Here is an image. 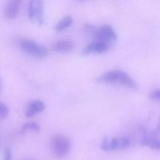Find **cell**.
<instances>
[{
    "mask_svg": "<svg viewBox=\"0 0 160 160\" xmlns=\"http://www.w3.org/2000/svg\"><path fill=\"white\" fill-rule=\"evenodd\" d=\"M143 133L144 135L140 140V145L149 147L155 150L159 151L160 150L159 131H152L146 132L144 131Z\"/></svg>",
    "mask_w": 160,
    "mask_h": 160,
    "instance_id": "52a82bcc",
    "label": "cell"
},
{
    "mask_svg": "<svg viewBox=\"0 0 160 160\" xmlns=\"http://www.w3.org/2000/svg\"><path fill=\"white\" fill-rule=\"evenodd\" d=\"M108 43L95 40L83 48L81 51V54L88 55L93 53L102 54L108 50Z\"/></svg>",
    "mask_w": 160,
    "mask_h": 160,
    "instance_id": "ba28073f",
    "label": "cell"
},
{
    "mask_svg": "<svg viewBox=\"0 0 160 160\" xmlns=\"http://www.w3.org/2000/svg\"><path fill=\"white\" fill-rule=\"evenodd\" d=\"M2 81L1 78L0 77V92H1L2 90Z\"/></svg>",
    "mask_w": 160,
    "mask_h": 160,
    "instance_id": "e0dca14e",
    "label": "cell"
},
{
    "mask_svg": "<svg viewBox=\"0 0 160 160\" xmlns=\"http://www.w3.org/2000/svg\"><path fill=\"white\" fill-rule=\"evenodd\" d=\"M160 98V92L159 89H154L149 95V98L151 100L159 101Z\"/></svg>",
    "mask_w": 160,
    "mask_h": 160,
    "instance_id": "9a60e30c",
    "label": "cell"
},
{
    "mask_svg": "<svg viewBox=\"0 0 160 160\" xmlns=\"http://www.w3.org/2000/svg\"><path fill=\"white\" fill-rule=\"evenodd\" d=\"M28 16L32 23L42 25L44 23V6L43 2L38 0L29 2Z\"/></svg>",
    "mask_w": 160,
    "mask_h": 160,
    "instance_id": "277c9868",
    "label": "cell"
},
{
    "mask_svg": "<svg viewBox=\"0 0 160 160\" xmlns=\"http://www.w3.org/2000/svg\"><path fill=\"white\" fill-rule=\"evenodd\" d=\"M0 146H1V145H0Z\"/></svg>",
    "mask_w": 160,
    "mask_h": 160,
    "instance_id": "ac0fdd59",
    "label": "cell"
},
{
    "mask_svg": "<svg viewBox=\"0 0 160 160\" xmlns=\"http://www.w3.org/2000/svg\"><path fill=\"white\" fill-rule=\"evenodd\" d=\"M71 146L69 138L63 135L58 134L53 138L51 143L52 152L58 159L65 157L70 151Z\"/></svg>",
    "mask_w": 160,
    "mask_h": 160,
    "instance_id": "3957f363",
    "label": "cell"
},
{
    "mask_svg": "<svg viewBox=\"0 0 160 160\" xmlns=\"http://www.w3.org/2000/svg\"><path fill=\"white\" fill-rule=\"evenodd\" d=\"M130 140L125 137L105 138L102 142L101 148L106 151L123 149L129 147Z\"/></svg>",
    "mask_w": 160,
    "mask_h": 160,
    "instance_id": "8992f818",
    "label": "cell"
},
{
    "mask_svg": "<svg viewBox=\"0 0 160 160\" xmlns=\"http://www.w3.org/2000/svg\"><path fill=\"white\" fill-rule=\"evenodd\" d=\"M20 46L24 52L34 57L43 58L48 54V49L46 47L32 40H23Z\"/></svg>",
    "mask_w": 160,
    "mask_h": 160,
    "instance_id": "5b68a950",
    "label": "cell"
},
{
    "mask_svg": "<svg viewBox=\"0 0 160 160\" xmlns=\"http://www.w3.org/2000/svg\"><path fill=\"white\" fill-rule=\"evenodd\" d=\"M41 128L40 125L35 122H28L24 123L20 130V133L23 134L27 130H30L35 132H39Z\"/></svg>",
    "mask_w": 160,
    "mask_h": 160,
    "instance_id": "4fadbf2b",
    "label": "cell"
},
{
    "mask_svg": "<svg viewBox=\"0 0 160 160\" xmlns=\"http://www.w3.org/2000/svg\"><path fill=\"white\" fill-rule=\"evenodd\" d=\"M74 47V44L70 39L61 40L55 43L52 45V50L58 52H68Z\"/></svg>",
    "mask_w": 160,
    "mask_h": 160,
    "instance_id": "30bf717a",
    "label": "cell"
},
{
    "mask_svg": "<svg viewBox=\"0 0 160 160\" xmlns=\"http://www.w3.org/2000/svg\"><path fill=\"white\" fill-rule=\"evenodd\" d=\"M73 18L72 17H65L56 25V30L58 32L62 31L71 26Z\"/></svg>",
    "mask_w": 160,
    "mask_h": 160,
    "instance_id": "7c38bea8",
    "label": "cell"
},
{
    "mask_svg": "<svg viewBox=\"0 0 160 160\" xmlns=\"http://www.w3.org/2000/svg\"><path fill=\"white\" fill-rule=\"evenodd\" d=\"M98 83H118L130 88L136 89V82L125 72L121 70H112L105 73L95 79Z\"/></svg>",
    "mask_w": 160,
    "mask_h": 160,
    "instance_id": "6da1fadb",
    "label": "cell"
},
{
    "mask_svg": "<svg viewBox=\"0 0 160 160\" xmlns=\"http://www.w3.org/2000/svg\"><path fill=\"white\" fill-rule=\"evenodd\" d=\"M12 154L9 148H6L4 150V156L2 160H12Z\"/></svg>",
    "mask_w": 160,
    "mask_h": 160,
    "instance_id": "2e32d148",
    "label": "cell"
},
{
    "mask_svg": "<svg viewBox=\"0 0 160 160\" xmlns=\"http://www.w3.org/2000/svg\"><path fill=\"white\" fill-rule=\"evenodd\" d=\"M45 108V104L42 101L36 100L32 102L27 108L26 115L28 118H31L42 112Z\"/></svg>",
    "mask_w": 160,
    "mask_h": 160,
    "instance_id": "8fae6325",
    "label": "cell"
},
{
    "mask_svg": "<svg viewBox=\"0 0 160 160\" xmlns=\"http://www.w3.org/2000/svg\"><path fill=\"white\" fill-rule=\"evenodd\" d=\"M21 2L19 0H11L8 2L4 10L5 17L10 19L15 18L19 12Z\"/></svg>",
    "mask_w": 160,
    "mask_h": 160,
    "instance_id": "9c48e42d",
    "label": "cell"
},
{
    "mask_svg": "<svg viewBox=\"0 0 160 160\" xmlns=\"http://www.w3.org/2000/svg\"><path fill=\"white\" fill-rule=\"evenodd\" d=\"M88 30L93 34L96 41L108 42L117 40L118 35L114 29L109 25H103L100 27H96L91 24L86 26Z\"/></svg>",
    "mask_w": 160,
    "mask_h": 160,
    "instance_id": "7a4b0ae2",
    "label": "cell"
},
{
    "mask_svg": "<svg viewBox=\"0 0 160 160\" xmlns=\"http://www.w3.org/2000/svg\"><path fill=\"white\" fill-rule=\"evenodd\" d=\"M9 115V109L5 104L0 102V120L5 119Z\"/></svg>",
    "mask_w": 160,
    "mask_h": 160,
    "instance_id": "5bb4252c",
    "label": "cell"
}]
</instances>
